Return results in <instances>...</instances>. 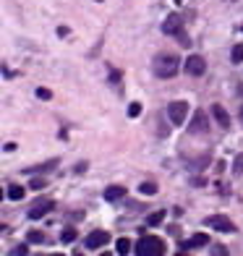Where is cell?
I'll list each match as a JSON object with an SVG mask.
<instances>
[{
    "mask_svg": "<svg viewBox=\"0 0 243 256\" xmlns=\"http://www.w3.org/2000/svg\"><path fill=\"white\" fill-rule=\"evenodd\" d=\"M212 115H214V120L222 128H230V118H228V112H225L222 104H212Z\"/></svg>",
    "mask_w": 243,
    "mask_h": 256,
    "instance_id": "11",
    "label": "cell"
},
{
    "mask_svg": "<svg viewBox=\"0 0 243 256\" xmlns=\"http://www.w3.org/2000/svg\"><path fill=\"white\" fill-rule=\"evenodd\" d=\"M44 186H48V180H44V178H34L32 180V188H44Z\"/></svg>",
    "mask_w": 243,
    "mask_h": 256,
    "instance_id": "24",
    "label": "cell"
},
{
    "mask_svg": "<svg viewBox=\"0 0 243 256\" xmlns=\"http://www.w3.org/2000/svg\"><path fill=\"white\" fill-rule=\"evenodd\" d=\"M210 243V236H204V232H196L194 238H188L186 243H183V248H202V246H206Z\"/></svg>",
    "mask_w": 243,
    "mask_h": 256,
    "instance_id": "10",
    "label": "cell"
},
{
    "mask_svg": "<svg viewBox=\"0 0 243 256\" xmlns=\"http://www.w3.org/2000/svg\"><path fill=\"white\" fill-rule=\"evenodd\" d=\"M233 172L236 176H243V152L236 157V162H233Z\"/></svg>",
    "mask_w": 243,
    "mask_h": 256,
    "instance_id": "20",
    "label": "cell"
},
{
    "mask_svg": "<svg viewBox=\"0 0 243 256\" xmlns=\"http://www.w3.org/2000/svg\"><path fill=\"white\" fill-rule=\"evenodd\" d=\"M52 206H55L52 199H40V202H34V204H32L29 217H32V220H42L48 212H52Z\"/></svg>",
    "mask_w": 243,
    "mask_h": 256,
    "instance_id": "8",
    "label": "cell"
},
{
    "mask_svg": "<svg viewBox=\"0 0 243 256\" xmlns=\"http://www.w3.org/2000/svg\"><path fill=\"white\" fill-rule=\"evenodd\" d=\"M74 256H84V254H74Z\"/></svg>",
    "mask_w": 243,
    "mask_h": 256,
    "instance_id": "29",
    "label": "cell"
},
{
    "mask_svg": "<svg viewBox=\"0 0 243 256\" xmlns=\"http://www.w3.org/2000/svg\"><path fill=\"white\" fill-rule=\"evenodd\" d=\"M152 68H154V74H157L160 78H172V76L178 74V68H180V60H178L176 52H160V55L154 58Z\"/></svg>",
    "mask_w": 243,
    "mask_h": 256,
    "instance_id": "1",
    "label": "cell"
},
{
    "mask_svg": "<svg viewBox=\"0 0 243 256\" xmlns=\"http://www.w3.org/2000/svg\"><path fill=\"white\" fill-rule=\"evenodd\" d=\"M26 254H29V248H26V246H16L14 251H10V256H26Z\"/></svg>",
    "mask_w": 243,
    "mask_h": 256,
    "instance_id": "23",
    "label": "cell"
},
{
    "mask_svg": "<svg viewBox=\"0 0 243 256\" xmlns=\"http://www.w3.org/2000/svg\"><path fill=\"white\" fill-rule=\"evenodd\" d=\"M102 256H110V254H102Z\"/></svg>",
    "mask_w": 243,
    "mask_h": 256,
    "instance_id": "31",
    "label": "cell"
},
{
    "mask_svg": "<svg viewBox=\"0 0 243 256\" xmlns=\"http://www.w3.org/2000/svg\"><path fill=\"white\" fill-rule=\"evenodd\" d=\"M48 256H63V254H48Z\"/></svg>",
    "mask_w": 243,
    "mask_h": 256,
    "instance_id": "27",
    "label": "cell"
},
{
    "mask_svg": "<svg viewBox=\"0 0 243 256\" xmlns=\"http://www.w3.org/2000/svg\"><path fill=\"white\" fill-rule=\"evenodd\" d=\"M138 191H142L144 196H154L157 194V186L154 183H142V188H138Z\"/></svg>",
    "mask_w": 243,
    "mask_h": 256,
    "instance_id": "19",
    "label": "cell"
},
{
    "mask_svg": "<svg viewBox=\"0 0 243 256\" xmlns=\"http://www.w3.org/2000/svg\"><path fill=\"white\" fill-rule=\"evenodd\" d=\"M138 112H142V104H138V102H131V104H128V115H131V118H136Z\"/></svg>",
    "mask_w": 243,
    "mask_h": 256,
    "instance_id": "22",
    "label": "cell"
},
{
    "mask_svg": "<svg viewBox=\"0 0 243 256\" xmlns=\"http://www.w3.org/2000/svg\"><path fill=\"white\" fill-rule=\"evenodd\" d=\"M162 32H165V34H170V37H178L183 44H191L188 34L183 32V18H180L178 14H170V16L165 18V24H162Z\"/></svg>",
    "mask_w": 243,
    "mask_h": 256,
    "instance_id": "3",
    "label": "cell"
},
{
    "mask_svg": "<svg viewBox=\"0 0 243 256\" xmlns=\"http://www.w3.org/2000/svg\"><path fill=\"white\" fill-rule=\"evenodd\" d=\"M58 165V160H50V162H44V165H40V168H29L26 172H44V170H52Z\"/></svg>",
    "mask_w": 243,
    "mask_h": 256,
    "instance_id": "17",
    "label": "cell"
},
{
    "mask_svg": "<svg viewBox=\"0 0 243 256\" xmlns=\"http://www.w3.org/2000/svg\"><path fill=\"white\" fill-rule=\"evenodd\" d=\"M37 97H40V100H50L52 92H50V89H37Z\"/></svg>",
    "mask_w": 243,
    "mask_h": 256,
    "instance_id": "25",
    "label": "cell"
},
{
    "mask_svg": "<svg viewBox=\"0 0 243 256\" xmlns=\"http://www.w3.org/2000/svg\"><path fill=\"white\" fill-rule=\"evenodd\" d=\"M204 222L210 225L212 230H220V232H236V225L230 222L228 217H222V214H212V217H206Z\"/></svg>",
    "mask_w": 243,
    "mask_h": 256,
    "instance_id": "6",
    "label": "cell"
},
{
    "mask_svg": "<svg viewBox=\"0 0 243 256\" xmlns=\"http://www.w3.org/2000/svg\"><path fill=\"white\" fill-rule=\"evenodd\" d=\"M60 240H63V243H74V240H76V230H74V228H66V230L60 232Z\"/></svg>",
    "mask_w": 243,
    "mask_h": 256,
    "instance_id": "15",
    "label": "cell"
},
{
    "mask_svg": "<svg viewBox=\"0 0 243 256\" xmlns=\"http://www.w3.org/2000/svg\"><path fill=\"white\" fill-rule=\"evenodd\" d=\"M183 71H186L188 76H204V71H206L204 58L202 55H188L186 63H183Z\"/></svg>",
    "mask_w": 243,
    "mask_h": 256,
    "instance_id": "5",
    "label": "cell"
},
{
    "mask_svg": "<svg viewBox=\"0 0 243 256\" xmlns=\"http://www.w3.org/2000/svg\"><path fill=\"white\" fill-rule=\"evenodd\" d=\"M108 240H110V232H105V230H92L89 236H86V248H100V246H105Z\"/></svg>",
    "mask_w": 243,
    "mask_h": 256,
    "instance_id": "9",
    "label": "cell"
},
{
    "mask_svg": "<svg viewBox=\"0 0 243 256\" xmlns=\"http://www.w3.org/2000/svg\"><path fill=\"white\" fill-rule=\"evenodd\" d=\"M26 240H29V243H44V232H40V230H29Z\"/></svg>",
    "mask_w": 243,
    "mask_h": 256,
    "instance_id": "16",
    "label": "cell"
},
{
    "mask_svg": "<svg viewBox=\"0 0 243 256\" xmlns=\"http://www.w3.org/2000/svg\"><path fill=\"white\" fill-rule=\"evenodd\" d=\"M212 256H228V248L225 246H214L212 248Z\"/></svg>",
    "mask_w": 243,
    "mask_h": 256,
    "instance_id": "26",
    "label": "cell"
},
{
    "mask_svg": "<svg viewBox=\"0 0 243 256\" xmlns=\"http://www.w3.org/2000/svg\"><path fill=\"white\" fill-rule=\"evenodd\" d=\"M165 254V243L157 236H142L136 243V256H162Z\"/></svg>",
    "mask_w": 243,
    "mask_h": 256,
    "instance_id": "2",
    "label": "cell"
},
{
    "mask_svg": "<svg viewBox=\"0 0 243 256\" xmlns=\"http://www.w3.org/2000/svg\"><path fill=\"white\" fill-rule=\"evenodd\" d=\"M233 63H243V44H236L233 48Z\"/></svg>",
    "mask_w": 243,
    "mask_h": 256,
    "instance_id": "21",
    "label": "cell"
},
{
    "mask_svg": "<svg viewBox=\"0 0 243 256\" xmlns=\"http://www.w3.org/2000/svg\"><path fill=\"white\" fill-rule=\"evenodd\" d=\"M123 196H126L123 186H110V188H105V199L108 202H118V199H123Z\"/></svg>",
    "mask_w": 243,
    "mask_h": 256,
    "instance_id": "12",
    "label": "cell"
},
{
    "mask_svg": "<svg viewBox=\"0 0 243 256\" xmlns=\"http://www.w3.org/2000/svg\"><path fill=\"white\" fill-rule=\"evenodd\" d=\"M162 220H165V212H154V214H149V220H146V225L149 228H154V225H160Z\"/></svg>",
    "mask_w": 243,
    "mask_h": 256,
    "instance_id": "18",
    "label": "cell"
},
{
    "mask_svg": "<svg viewBox=\"0 0 243 256\" xmlns=\"http://www.w3.org/2000/svg\"><path fill=\"white\" fill-rule=\"evenodd\" d=\"M24 196H26V191H24V186H8V199L10 202H21V199H24Z\"/></svg>",
    "mask_w": 243,
    "mask_h": 256,
    "instance_id": "13",
    "label": "cell"
},
{
    "mask_svg": "<svg viewBox=\"0 0 243 256\" xmlns=\"http://www.w3.org/2000/svg\"><path fill=\"white\" fill-rule=\"evenodd\" d=\"M176 256H186V254H176Z\"/></svg>",
    "mask_w": 243,
    "mask_h": 256,
    "instance_id": "30",
    "label": "cell"
},
{
    "mask_svg": "<svg viewBox=\"0 0 243 256\" xmlns=\"http://www.w3.org/2000/svg\"><path fill=\"white\" fill-rule=\"evenodd\" d=\"M240 120H243V108H240Z\"/></svg>",
    "mask_w": 243,
    "mask_h": 256,
    "instance_id": "28",
    "label": "cell"
},
{
    "mask_svg": "<svg viewBox=\"0 0 243 256\" xmlns=\"http://www.w3.org/2000/svg\"><path fill=\"white\" fill-rule=\"evenodd\" d=\"M115 248H118V254H120V256H126V254L131 251V240H128V238H118V243H115Z\"/></svg>",
    "mask_w": 243,
    "mask_h": 256,
    "instance_id": "14",
    "label": "cell"
},
{
    "mask_svg": "<svg viewBox=\"0 0 243 256\" xmlns=\"http://www.w3.org/2000/svg\"><path fill=\"white\" fill-rule=\"evenodd\" d=\"M188 102H170L168 104V115H170V120L172 123H176V126H183V123H186V118H188Z\"/></svg>",
    "mask_w": 243,
    "mask_h": 256,
    "instance_id": "4",
    "label": "cell"
},
{
    "mask_svg": "<svg viewBox=\"0 0 243 256\" xmlns=\"http://www.w3.org/2000/svg\"><path fill=\"white\" fill-rule=\"evenodd\" d=\"M188 131H191V134L210 131V118H206L204 110H196V112H194V118H191V123H188Z\"/></svg>",
    "mask_w": 243,
    "mask_h": 256,
    "instance_id": "7",
    "label": "cell"
}]
</instances>
